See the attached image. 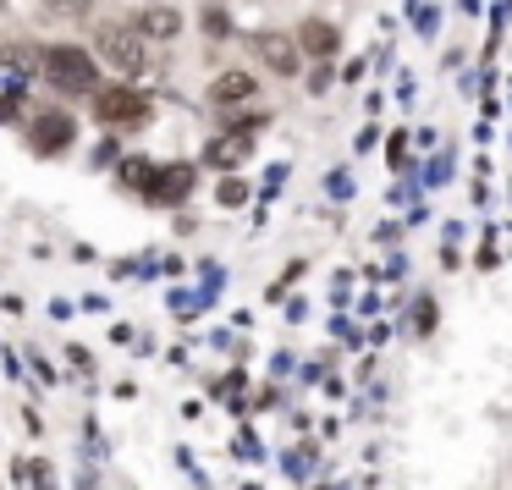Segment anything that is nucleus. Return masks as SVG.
<instances>
[{"label":"nucleus","instance_id":"f257e3e1","mask_svg":"<svg viewBox=\"0 0 512 490\" xmlns=\"http://www.w3.org/2000/svg\"><path fill=\"white\" fill-rule=\"evenodd\" d=\"M45 78L61 94H94L100 89V61L83 45H56V50H45Z\"/></svg>","mask_w":512,"mask_h":490},{"label":"nucleus","instance_id":"f03ea898","mask_svg":"<svg viewBox=\"0 0 512 490\" xmlns=\"http://www.w3.org/2000/svg\"><path fill=\"white\" fill-rule=\"evenodd\" d=\"M89 56H100L122 78H138V72H149V39H138L133 28H100Z\"/></svg>","mask_w":512,"mask_h":490},{"label":"nucleus","instance_id":"7ed1b4c3","mask_svg":"<svg viewBox=\"0 0 512 490\" xmlns=\"http://www.w3.org/2000/svg\"><path fill=\"white\" fill-rule=\"evenodd\" d=\"M94 116H100V127H133L149 116V94H138L133 83H111L94 100Z\"/></svg>","mask_w":512,"mask_h":490},{"label":"nucleus","instance_id":"20e7f679","mask_svg":"<svg viewBox=\"0 0 512 490\" xmlns=\"http://www.w3.org/2000/svg\"><path fill=\"white\" fill-rule=\"evenodd\" d=\"M254 50H259V61H265L270 72H281V78H298L303 50H298V39H292V34H254Z\"/></svg>","mask_w":512,"mask_h":490},{"label":"nucleus","instance_id":"39448f33","mask_svg":"<svg viewBox=\"0 0 512 490\" xmlns=\"http://www.w3.org/2000/svg\"><path fill=\"white\" fill-rule=\"evenodd\" d=\"M28 138H34L39 155H61V149H72V138H78V122H72L67 111H45V116L34 122V133H28Z\"/></svg>","mask_w":512,"mask_h":490},{"label":"nucleus","instance_id":"423d86ee","mask_svg":"<svg viewBox=\"0 0 512 490\" xmlns=\"http://www.w3.org/2000/svg\"><path fill=\"white\" fill-rule=\"evenodd\" d=\"M193 182H199V171L188 166V160H177V166H160L155 182H149V193H155L160 204H182L193 193Z\"/></svg>","mask_w":512,"mask_h":490},{"label":"nucleus","instance_id":"0eeeda50","mask_svg":"<svg viewBox=\"0 0 512 490\" xmlns=\"http://www.w3.org/2000/svg\"><path fill=\"white\" fill-rule=\"evenodd\" d=\"M133 34L138 39H177L182 34V12L177 6H144V17H138Z\"/></svg>","mask_w":512,"mask_h":490},{"label":"nucleus","instance_id":"6e6552de","mask_svg":"<svg viewBox=\"0 0 512 490\" xmlns=\"http://www.w3.org/2000/svg\"><path fill=\"white\" fill-rule=\"evenodd\" d=\"M237 100H254V78L248 72H221V78L210 83V105H237Z\"/></svg>","mask_w":512,"mask_h":490},{"label":"nucleus","instance_id":"1a4fd4ad","mask_svg":"<svg viewBox=\"0 0 512 490\" xmlns=\"http://www.w3.org/2000/svg\"><path fill=\"white\" fill-rule=\"evenodd\" d=\"M298 50H309V56H336V28L331 23H320V17H309L303 23V34H298Z\"/></svg>","mask_w":512,"mask_h":490},{"label":"nucleus","instance_id":"9d476101","mask_svg":"<svg viewBox=\"0 0 512 490\" xmlns=\"http://www.w3.org/2000/svg\"><path fill=\"white\" fill-rule=\"evenodd\" d=\"M243 160H248V133H226L210 144V166L232 171V166H243Z\"/></svg>","mask_w":512,"mask_h":490},{"label":"nucleus","instance_id":"9b49d317","mask_svg":"<svg viewBox=\"0 0 512 490\" xmlns=\"http://www.w3.org/2000/svg\"><path fill=\"white\" fill-rule=\"evenodd\" d=\"M50 12H61V17H89L94 12V0H45Z\"/></svg>","mask_w":512,"mask_h":490},{"label":"nucleus","instance_id":"f8f14e48","mask_svg":"<svg viewBox=\"0 0 512 490\" xmlns=\"http://www.w3.org/2000/svg\"><path fill=\"white\" fill-rule=\"evenodd\" d=\"M133 188H144V182H155V166H144V160H127V171H122Z\"/></svg>","mask_w":512,"mask_h":490},{"label":"nucleus","instance_id":"ddd939ff","mask_svg":"<svg viewBox=\"0 0 512 490\" xmlns=\"http://www.w3.org/2000/svg\"><path fill=\"white\" fill-rule=\"evenodd\" d=\"M204 28H210L215 39H221V34H232V23H226V12H221V6H210V12H204Z\"/></svg>","mask_w":512,"mask_h":490},{"label":"nucleus","instance_id":"4468645a","mask_svg":"<svg viewBox=\"0 0 512 490\" xmlns=\"http://www.w3.org/2000/svg\"><path fill=\"white\" fill-rule=\"evenodd\" d=\"M243 199H248V188H243V182H232V177H226V182H221V204L232 210V204H243Z\"/></svg>","mask_w":512,"mask_h":490},{"label":"nucleus","instance_id":"2eb2a0df","mask_svg":"<svg viewBox=\"0 0 512 490\" xmlns=\"http://www.w3.org/2000/svg\"><path fill=\"white\" fill-rule=\"evenodd\" d=\"M0 12H6V0H0Z\"/></svg>","mask_w":512,"mask_h":490}]
</instances>
